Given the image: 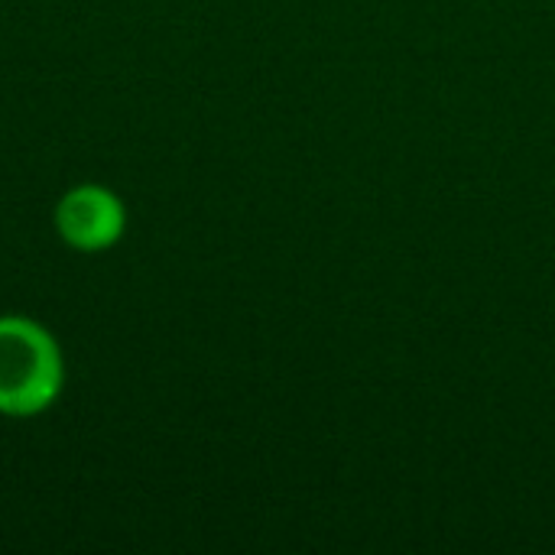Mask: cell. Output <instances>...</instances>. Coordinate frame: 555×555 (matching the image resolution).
<instances>
[{"label":"cell","instance_id":"obj_1","mask_svg":"<svg viewBox=\"0 0 555 555\" xmlns=\"http://www.w3.org/2000/svg\"><path fill=\"white\" fill-rule=\"evenodd\" d=\"M65 390V354L29 315H0V416L29 420Z\"/></svg>","mask_w":555,"mask_h":555},{"label":"cell","instance_id":"obj_2","mask_svg":"<svg viewBox=\"0 0 555 555\" xmlns=\"http://www.w3.org/2000/svg\"><path fill=\"white\" fill-rule=\"evenodd\" d=\"M52 221L65 247L78 254H101L117 247L127 234V205L114 189L101 182H81L55 202Z\"/></svg>","mask_w":555,"mask_h":555}]
</instances>
